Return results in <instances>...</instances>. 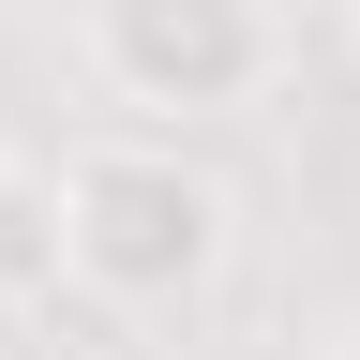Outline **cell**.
Returning <instances> with one entry per match:
<instances>
[{"mask_svg":"<svg viewBox=\"0 0 360 360\" xmlns=\"http://www.w3.org/2000/svg\"><path fill=\"white\" fill-rule=\"evenodd\" d=\"M240 270V180L180 135H75L60 150V285L105 315H195Z\"/></svg>","mask_w":360,"mask_h":360,"instance_id":"obj_1","label":"cell"},{"mask_svg":"<svg viewBox=\"0 0 360 360\" xmlns=\"http://www.w3.org/2000/svg\"><path fill=\"white\" fill-rule=\"evenodd\" d=\"M75 60L105 105L195 135V120H255L285 90V0H75Z\"/></svg>","mask_w":360,"mask_h":360,"instance_id":"obj_2","label":"cell"},{"mask_svg":"<svg viewBox=\"0 0 360 360\" xmlns=\"http://www.w3.org/2000/svg\"><path fill=\"white\" fill-rule=\"evenodd\" d=\"M0 300H60V165L0 150Z\"/></svg>","mask_w":360,"mask_h":360,"instance_id":"obj_3","label":"cell"},{"mask_svg":"<svg viewBox=\"0 0 360 360\" xmlns=\"http://www.w3.org/2000/svg\"><path fill=\"white\" fill-rule=\"evenodd\" d=\"M345 45H360V0H345Z\"/></svg>","mask_w":360,"mask_h":360,"instance_id":"obj_4","label":"cell"}]
</instances>
